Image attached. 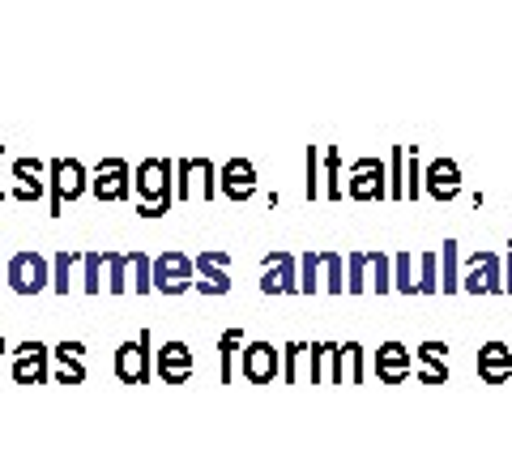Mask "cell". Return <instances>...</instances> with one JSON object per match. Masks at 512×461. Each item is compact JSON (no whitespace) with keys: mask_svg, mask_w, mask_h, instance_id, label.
<instances>
[{"mask_svg":"<svg viewBox=\"0 0 512 461\" xmlns=\"http://www.w3.org/2000/svg\"><path fill=\"white\" fill-rule=\"evenodd\" d=\"M90 188L99 201H128V193H133V171H128L124 158H103V163L94 167Z\"/></svg>","mask_w":512,"mask_h":461,"instance_id":"obj_16","label":"cell"},{"mask_svg":"<svg viewBox=\"0 0 512 461\" xmlns=\"http://www.w3.org/2000/svg\"><path fill=\"white\" fill-rule=\"evenodd\" d=\"M82 269H86V278H82L86 295H99V291H103V269H107L103 252H86V257H82Z\"/></svg>","mask_w":512,"mask_h":461,"instance_id":"obj_35","label":"cell"},{"mask_svg":"<svg viewBox=\"0 0 512 461\" xmlns=\"http://www.w3.org/2000/svg\"><path fill=\"white\" fill-rule=\"evenodd\" d=\"M77 261H82V252H69V248H64V252H56V261H52V269H56V291L60 295H69V265H77Z\"/></svg>","mask_w":512,"mask_h":461,"instance_id":"obj_36","label":"cell"},{"mask_svg":"<svg viewBox=\"0 0 512 461\" xmlns=\"http://www.w3.org/2000/svg\"><path fill=\"white\" fill-rule=\"evenodd\" d=\"M150 282H154V291H163V295H184V291H192V282H197L192 257H188V252H180V248H167L163 257H154Z\"/></svg>","mask_w":512,"mask_h":461,"instance_id":"obj_7","label":"cell"},{"mask_svg":"<svg viewBox=\"0 0 512 461\" xmlns=\"http://www.w3.org/2000/svg\"><path fill=\"white\" fill-rule=\"evenodd\" d=\"M419 295H440V252L419 257Z\"/></svg>","mask_w":512,"mask_h":461,"instance_id":"obj_33","label":"cell"},{"mask_svg":"<svg viewBox=\"0 0 512 461\" xmlns=\"http://www.w3.org/2000/svg\"><path fill=\"white\" fill-rule=\"evenodd\" d=\"M312 368V342H286L282 346V380L286 385H303Z\"/></svg>","mask_w":512,"mask_h":461,"instance_id":"obj_24","label":"cell"},{"mask_svg":"<svg viewBox=\"0 0 512 461\" xmlns=\"http://www.w3.org/2000/svg\"><path fill=\"white\" fill-rule=\"evenodd\" d=\"M56 359H60V380L64 385H77V380L86 376V346L82 342H60Z\"/></svg>","mask_w":512,"mask_h":461,"instance_id":"obj_26","label":"cell"},{"mask_svg":"<svg viewBox=\"0 0 512 461\" xmlns=\"http://www.w3.org/2000/svg\"><path fill=\"white\" fill-rule=\"evenodd\" d=\"M239 372H244L252 385H274L282 376V351H274V342H244Z\"/></svg>","mask_w":512,"mask_h":461,"instance_id":"obj_13","label":"cell"},{"mask_svg":"<svg viewBox=\"0 0 512 461\" xmlns=\"http://www.w3.org/2000/svg\"><path fill=\"white\" fill-rule=\"evenodd\" d=\"M367 380V351L359 342L342 346V385H363Z\"/></svg>","mask_w":512,"mask_h":461,"instance_id":"obj_30","label":"cell"},{"mask_svg":"<svg viewBox=\"0 0 512 461\" xmlns=\"http://www.w3.org/2000/svg\"><path fill=\"white\" fill-rule=\"evenodd\" d=\"M308 385H342V346L338 342H312Z\"/></svg>","mask_w":512,"mask_h":461,"instance_id":"obj_19","label":"cell"},{"mask_svg":"<svg viewBox=\"0 0 512 461\" xmlns=\"http://www.w3.org/2000/svg\"><path fill=\"white\" fill-rule=\"evenodd\" d=\"M414 359H419V376L423 385H448V346L444 342H423L419 351H414Z\"/></svg>","mask_w":512,"mask_h":461,"instance_id":"obj_23","label":"cell"},{"mask_svg":"<svg viewBox=\"0 0 512 461\" xmlns=\"http://www.w3.org/2000/svg\"><path fill=\"white\" fill-rule=\"evenodd\" d=\"M5 278L18 295H39L47 282H52V261L43 252H13L5 265Z\"/></svg>","mask_w":512,"mask_h":461,"instance_id":"obj_8","label":"cell"},{"mask_svg":"<svg viewBox=\"0 0 512 461\" xmlns=\"http://www.w3.org/2000/svg\"><path fill=\"white\" fill-rule=\"evenodd\" d=\"M478 376H483L487 385H504V380H512V346L508 342H487L483 351H478Z\"/></svg>","mask_w":512,"mask_h":461,"instance_id":"obj_22","label":"cell"},{"mask_svg":"<svg viewBox=\"0 0 512 461\" xmlns=\"http://www.w3.org/2000/svg\"><path fill=\"white\" fill-rule=\"evenodd\" d=\"M346 197L350 201H384L389 197V167L380 158H355L346 167Z\"/></svg>","mask_w":512,"mask_h":461,"instance_id":"obj_6","label":"cell"},{"mask_svg":"<svg viewBox=\"0 0 512 461\" xmlns=\"http://www.w3.org/2000/svg\"><path fill=\"white\" fill-rule=\"evenodd\" d=\"M414 363H410V346L402 342H384L376 351V376L384 380V385H402V380H410Z\"/></svg>","mask_w":512,"mask_h":461,"instance_id":"obj_20","label":"cell"},{"mask_svg":"<svg viewBox=\"0 0 512 461\" xmlns=\"http://www.w3.org/2000/svg\"><path fill=\"white\" fill-rule=\"evenodd\" d=\"M0 351H5V338H0Z\"/></svg>","mask_w":512,"mask_h":461,"instance_id":"obj_38","label":"cell"},{"mask_svg":"<svg viewBox=\"0 0 512 461\" xmlns=\"http://www.w3.org/2000/svg\"><path fill=\"white\" fill-rule=\"evenodd\" d=\"M13 376H18L22 385H43L47 380V346L22 342L18 351H13Z\"/></svg>","mask_w":512,"mask_h":461,"instance_id":"obj_21","label":"cell"},{"mask_svg":"<svg viewBox=\"0 0 512 461\" xmlns=\"http://www.w3.org/2000/svg\"><path fill=\"white\" fill-rule=\"evenodd\" d=\"M440 291H444V295L461 291V257H457V240H444V252H440Z\"/></svg>","mask_w":512,"mask_h":461,"instance_id":"obj_29","label":"cell"},{"mask_svg":"<svg viewBox=\"0 0 512 461\" xmlns=\"http://www.w3.org/2000/svg\"><path fill=\"white\" fill-rule=\"evenodd\" d=\"M363 269H367V252H350L346 257V295H363L367 291Z\"/></svg>","mask_w":512,"mask_h":461,"instance_id":"obj_34","label":"cell"},{"mask_svg":"<svg viewBox=\"0 0 512 461\" xmlns=\"http://www.w3.org/2000/svg\"><path fill=\"white\" fill-rule=\"evenodd\" d=\"M261 291L265 295H299V257L295 252H269L261 261Z\"/></svg>","mask_w":512,"mask_h":461,"instance_id":"obj_14","label":"cell"},{"mask_svg":"<svg viewBox=\"0 0 512 461\" xmlns=\"http://www.w3.org/2000/svg\"><path fill=\"white\" fill-rule=\"evenodd\" d=\"M0 197H5V193H0Z\"/></svg>","mask_w":512,"mask_h":461,"instance_id":"obj_39","label":"cell"},{"mask_svg":"<svg viewBox=\"0 0 512 461\" xmlns=\"http://www.w3.org/2000/svg\"><path fill=\"white\" fill-rule=\"evenodd\" d=\"M175 197L214 201L218 197V167L210 158H180V163H175Z\"/></svg>","mask_w":512,"mask_h":461,"instance_id":"obj_5","label":"cell"},{"mask_svg":"<svg viewBox=\"0 0 512 461\" xmlns=\"http://www.w3.org/2000/svg\"><path fill=\"white\" fill-rule=\"evenodd\" d=\"M154 372L167 380V385H184V380L192 376V351L188 342H163L154 351Z\"/></svg>","mask_w":512,"mask_h":461,"instance_id":"obj_18","label":"cell"},{"mask_svg":"<svg viewBox=\"0 0 512 461\" xmlns=\"http://www.w3.org/2000/svg\"><path fill=\"white\" fill-rule=\"evenodd\" d=\"M192 269H197V282H192V291L201 295H231V252L222 248H205L201 257H192Z\"/></svg>","mask_w":512,"mask_h":461,"instance_id":"obj_10","label":"cell"},{"mask_svg":"<svg viewBox=\"0 0 512 461\" xmlns=\"http://www.w3.org/2000/svg\"><path fill=\"white\" fill-rule=\"evenodd\" d=\"M393 291L419 295V265L410 261V252H397L393 257Z\"/></svg>","mask_w":512,"mask_h":461,"instance_id":"obj_31","label":"cell"},{"mask_svg":"<svg viewBox=\"0 0 512 461\" xmlns=\"http://www.w3.org/2000/svg\"><path fill=\"white\" fill-rule=\"evenodd\" d=\"M150 329H141L137 338H128L120 351H116V376L124 385H146L150 372H154V351H150Z\"/></svg>","mask_w":512,"mask_h":461,"instance_id":"obj_9","label":"cell"},{"mask_svg":"<svg viewBox=\"0 0 512 461\" xmlns=\"http://www.w3.org/2000/svg\"><path fill=\"white\" fill-rule=\"evenodd\" d=\"M316 291H329V295L346 291V261H342V252L308 248L299 257V295H316Z\"/></svg>","mask_w":512,"mask_h":461,"instance_id":"obj_1","label":"cell"},{"mask_svg":"<svg viewBox=\"0 0 512 461\" xmlns=\"http://www.w3.org/2000/svg\"><path fill=\"white\" fill-rule=\"evenodd\" d=\"M218 193L227 201H252L256 197V167L252 158H227V163L218 167Z\"/></svg>","mask_w":512,"mask_h":461,"instance_id":"obj_17","label":"cell"},{"mask_svg":"<svg viewBox=\"0 0 512 461\" xmlns=\"http://www.w3.org/2000/svg\"><path fill=\"white\" fill-rule=\"evenodd\" d=\"M423 197L440 201V205L461 197V163L457 158H431L423 167Z\"/></svg>","mask_w":512,"mask_h":461,"instance_id":"obj_15","label":"cell"},{"mask_svg":"<svg viewBox=\"0 0 512 461\" xmlns=\"http://www.w3.org/2000/svg\"><path fill=\"white\" fill-rule=\"evenodd\" d=\"M406 150L410 146H393L389 154V201H406Z\"/></svg>","mask_w":512,"mask_h":461,"instance_id":"obj_32","label":"cell"},{"mask_svg":"<svg viewBox=\"0 0 512 461\" xmlns=\"http://www.w3.org/2000/svg\"><path fill=\"white\" fill-rule=\"evenodd\" d=\"M461 291L470 295H500L504 291V257L500 252H474L461 274Z\"/></svg>","mask_w":512,"mask_h":461,"instance_id":"obj_11","label":"cell"},{"mask_svg":"<svg viewBox=\"0 0 512 461\" xmlns=\"http://www.w3.org/2000/svg\"><path fill=\"white\" fill-rule=\"evenodd\" d=\"M504 291L512 295V244H508V252H504Z\"/></svg>","mask_w":512,"mask_h":461,"instance_id":"obj_37","label":"cell"},{"mask_svg":"<svg viewBox=\"0 0 512 461\" xmlns=\"http://www.w3.org/2000/svg\"><path fill=\"white\" fill-rule=\"evenodd\" d=\"M137 210L141 218H158L171 210V163L167 158H146L137 167Z\"/></svg>","mask_w":512,"mask_h":461,"instance_id":"obj_4","label":"cell"},{"mask_svg":"<svg viewBox=\"0 0 512 461\" xmlns=\"http://www.w3.org/2000/svg\"><path fill=\"white\" fill-rule=\"evenodd\" d=\"M342 150L308 146V201H342Z\"/></svg>","mask_w":512,"mask_h":461,"instance_id":"obj_2","label":"cell"},{"mask_svg":"<svg viewBox=\"0 0 512 461\" xmlns=\"http://www.w3.org/2000/svg\"><path fill=\"white\" fill-rule=\"evenodd\" d=\"M239 351H244V329H227L218 338V376H222V385H231V380H235Z\"/></svg>","mask_w":512,"mask_h":461,"instance_id":"obj_27","label":"cell"},{"mask_svg":"<svg viewBox=\"0 0 512 461\" xmlns=\"http://www.w3.org/2000/svg\"><path fill=\"white\" fill-rule=\"evenodd\" d=\"M47 176H52V214H60L64 201H77L90 188V176L77 158H56V163L47 167Z\"/></svg>","mask_w":512,"mask_h":461,"instance_id":"obj_12","label":"cell"},{"mask_svg":"<svg viewBox=\"0 0 512 461\" xmlns=\"http://www.w3.org/2000/svg\"><path fill=\"white\" fill-rule=\"evenodd\" d=\"M103 261H107V291L111 295H124V291H137V295H146L154 291V282H150V265L154 257H146V252H103Z\"/></svg>","mask_w":512,"mask_h":461,"instance_id":"obj_3","label":"cell"},{"mask_svg":"<svg viewBox=\"0 0 512 461\" xmlns=\"http://www.w3.org/2000/svg\"><path fill=\"white\" fill-rule=\"evenodd\" d=\"M13 176H18L22 184H18V201H39L43 197V188H47V167L43 163H35V158H18V163H13Z\"/></svg>","mask_w":512,"mask_h":461,"instance_id":"obj_25","label":"cell"},{"mask_svg":"<svg viewBox=\"0 0 512 461\" xmlns=\"http://www.w3.org/2000/svg\"><path fill=\"white\" fill-rule=\"evenodd\" d=\"M363 278H367V291H393V257L389 252H367V269H363Z\"/></svg>","mask_w":512,"mask_h":461,"instance_id":"obj_28","label":"cell"}]
</instances>
